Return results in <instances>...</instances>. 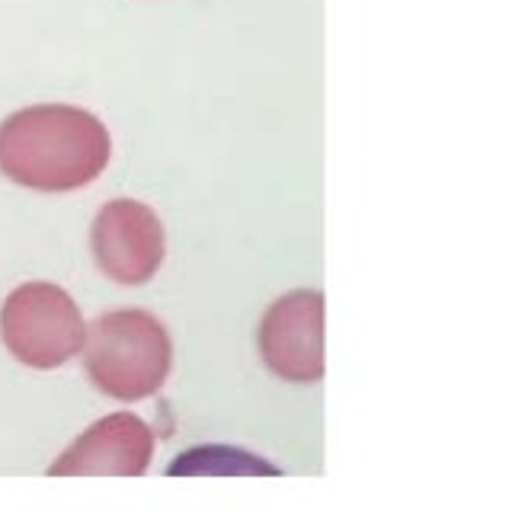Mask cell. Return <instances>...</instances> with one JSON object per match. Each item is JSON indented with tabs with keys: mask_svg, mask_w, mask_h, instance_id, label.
<instances>
[{
	"mask_svg": "<svg viewBox=\"0 0 512 512\" xmlns=\"http://www.w3.org/2000/svg\"><path fill=\"white\" fill-rule=\"evenodd\" d=\"M109 132L80 106H26L0 122V173L36 192L90 186L109 164Z\"/></svg>",
	"mask_w": 512,
	"mask_h": 512,
	"instance_id": "6da1fadb",
	"label": "cell"
},
{
	"mask_svg": "<svg viewBox=\"0 0 512 512\" xmlns=\"http://www.w3.org/2000/svg\"><path fill=\"white\" fill-rule=\"evenodd\" d=\"M90 381L116 400H144L164 388L173 365V343L148 311L122 308L96 317L84 336Z\"/></svg>",
	"mask_w": 512,
	"mask_h": 512,
	"instance_id": "7a4b0ae2",
	"label": "cell"
},
{
	"mask_svg": "<svg viewBox=\"0 0 512 512\" xmlns=\"http://www.w3.org/2000/svg\"><path fill=\"white\" fill-rule=\"evenodd\" d=\"M87 324L74 298L55 282L13 288L0 308V340L26 368L52 372L84 349Z\"/></svg>",
	"mask_w": 512,
	"mask_h": 512,
	"instance_id": "3957f363",
	"label": "cell"
},
{
	"mask_svg": "<svg viewBox=\"0 0 512 512\" xmlns=\"http://www.w3.org/2000/svg\"><path fill=\"white\" fill-rule=\"evenodd\" d=\"M90 247L106 279L135 288L151 282L164 263V224L144 202H106L93 221Z\"/></svg>",
	"mask_w": 512,
	"mask_h": 512,
	"instance_id": "277c9868",
	"label": "cell"
},
{
	"mask_svg": "<svg viewBox=\"0 0 512 512\" xmlns=\"http://www.w3.org/2000/svg\"><path fill=\"white\" fill-rule=\"evenodd\" d=\"M260 352L269 372L285 381L324 378V292L298 288L272 301L260 324Z\"/></svg>",
	"mask_w": 512,
	"mask_h": 512,
	"instance_id": "5b68a950",
	"label": "cell"
},
{
	"mask_svg": "<svg viewBox=\"0 0 512 512\" xmlns=\"http://www.w3.org/2000/svg\"><path fill=\"white\" fill-rule=\"evenodd\" d=\"M154 458V429L135 413H112L93 423L68 452L48 468L52 477L119 474L141 477Z\"/></svg>",
	"mask_w": 512,
	"mask_h": 512,
	"instance_id": "8992f818",
	"label": "cell"
}]
</instances>
